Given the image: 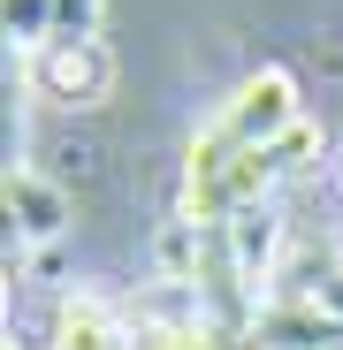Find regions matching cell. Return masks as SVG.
Instances as JSON below:
<instances>
[{
	"instance_id": "obj_1",
	"label": "cell",
	"mask_w": 343,
	"mask_h": 350,
	"mask_svg": "<svg viewBox=\"0 0 343 350\" xmlns=\"http://www.w3.org/2000/svg\"><path fill=\"white\" fill-rule=\"evenodd\" d=\"M298 122H305L298 77H290V69H252L237 92L214 107V122L191 137V152H183V191H191V183H214V175H221L229 160H244V152H267L275 137H290Z\"/></svg>"
},
{
	"instance_id": "obj_2",
	"label": "cell",
	"mask_w": 343,
	"mask_h": 350,
	"mask_svg": "<svg viewBox=\"0 0 343 350\" xmlns=\"http://www.w3.org/2000/svg\"><path fill=\"white\" fill-rule=\"evenodd\" d=\"M16 77H23V92L38 107L77 114V107H107L123 69H114V46L107 38H46L31 62H16Z\"/></svg>"
},
{
	"instance_id": "obj_3",
	"label": "cell",
	"mask_w": 343,
	"mask_h": 350,
	"mask_svg": "<svg viewBox=\"0 0 343 350\" xmlns=\"http://www.w3.org/2000/svg\"><path fill=\"white\" fill-rule=\"evenodd\" d=\"M282 244H290V228H282V206H275V198H267V206H244L237 221H221V252H229L237 282L252 289L259 305H267V289H275V274H282Z\"/></svg>"
},
{
	"instance_id": "obj_4",
	"label": "cell",
	"mask_w": 343,
	"mask_h": 350,
	"mask_svg": "<svg viewBox=\"0 0 343 350\" xmlns=\"http://www.w3.org/2000/svg\"><path fill=\"white\" fill-rule=\"evenodd\" d=\"M53 350H130V305L114 289L77 282L53 312Z\"/></svg>"
},
{
	"instance_id": "obj_5",
	"label": "cell",
	"mask_w": 343,
	"mask_h": 350,
	"mask_svg": "<svg viewBox=\"0 0 343 350\" xmlns=\"http://www.w3.org/2000/svg\"><path fill=\"white\" fill-rule=\"evenodd\" d=\"M69 228V191L46 183L38 167H8V244L16 252H38Z\"/></svg>"
},
{
	"instance_id": "obj_6",
	"label": "cell",
	"mask_w": 343,
	"mask_h": 350,
	"mask_svg": "<svg viewBox=\"0 0 343 350\" xmlns=\"http://www.w3.org/2000/svg\"><path fill=\"white\" fill-rule=\"evenodd\" d=\"M0 16H8V46H16V62H31V53L53 38V8H46V0H0Z\"/></svg>"
},
{
	"instance_id": "obj_7",
	"label": "cell",
	"mask_w": 343,
	"mask_h": 350,
	"mask_svg": "<svg viewBox=\"0 0 343 350\" xmlns=\"http://www.w3.org/2000/svg\"><path fill=\"white\" fill-rule=\"evenodd\" d=\"M46 8H53V38H99L107 0H46Z\"/></svg>"
},
{
	"instance_id": "obj_8",
	"label": "cell",
	"mask_w": 343,
	"mask_h": 350,
	"mask_svg": "<svg viewBox=\"0 0 343 350\" xmlns=\"http://www.w3.org/2000/svg\"><path fill=\"white\" fill-rule=\"evenodd\" d=\"M8 350H53V342H8Z\"/></svg>"
},
{
	"instance_id": "obj_9",
	"label": "cell",
	"mask_w": 343,
	"mask_h": 350,
	"mask_svg": "<svg viewBox=\"0 0 343 350\" xmlns=\"http://www.w3.org/2000/svg\"><path fill=\"white\" fill-rule=\"evenodd\" d=\"M335 198H343V167H335Z\"/></svg>"
},
{
	"instance_id": "obj_10",
	"label": "cell",
	"mask_w": 343,
	"mask_h": 350,
	"mask_svg": "<svg viewBox=\"0 0 343 350\" xmlns=\"http://www.w3.org/2000/svg\"><path fill=\"white\" fill-rule=\"evenodd\" d=\"M335 350H343V342H335Z\"/></svg>"
}]
</instances>
